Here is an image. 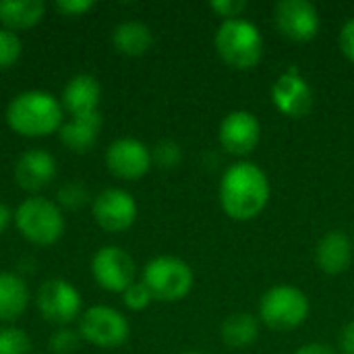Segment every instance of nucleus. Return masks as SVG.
Here are the masks:
<instances>
[{
  "instance_id": "2eb2a0df",
  "label": "nucleus",
  "mask_w": 354,
  "mask_h": 354,
  "mask_svg": "<svg viewBox=\"0 0 354 354\" xmlns=\"http://www.w3.org/2000/svg\"><path fill=\"white\" fill-rule=\"evenodd\" d=\"M58 166L50 151L46 149H27L19 156L12 168L15 183L29 193H37L46 187H50L56 178Z\"/></svg>"
},
{
  "instance_id": "0eeeda50",
  "label": "nucleus",
  "mask_w": 354,
  "mask_h": 354,
  "mask_svg": "<svg viewBox=\"0 0 354 354\" xmlns=\"http://www.w3.org/2000/svg\"><path fill=\"white\" fill-rule=\"evenodd\" d=\"M77 332L81 340L97 348H116L129 340L131 326L118 309L108 305H93L83 311Z\"/></svg>"
},
{
  "instance_id": "7c9ffc66",
  "label": "nucleus",
  "mask_w": 354,
  "mask_h": 354,
  "mask_svg": "<svg viewBox=\"0 0 354 354\" xmlns=\"http://www.w3.org/2000/svg\"><path fill=\"white\" fill-rule=\"evenodd\" d=\"M340 50L342 54L354 64V19L346 21L340 29V37H338Z\"/></svg>"
},
{
  "instance_id": "f704fd0d",
  "label": "nucleus",
  "mask_w": 354,
  "mask_h": 354,
  "mask_svg": "<svg viewBox=\"0 0 354 354\" xmlns=\"http://www.w3.org/2000/svg\"><path fill=\"white\" fill-rule=\"evenodd\" d=\"M183 354H205V353H197V351H189V353H183Z\"/></svg>"
},
{
  "instance_id": "5701e85b",
  "label": "nucleus",
  "mask_w": 354,
  "mask_h": 354,
  "mask_svg": "<svg viewBox=\"0 0 354 354\" xmlns=\"http://www.w3.org/2000/svg\"><path fill=\"white\" fill-rule=\"evenodd\" d=\"M89 191L81 180H68L56 193V205L60 209H79L89 203Z\"/></svg>"
},
{
  "instance_id": "dca6fc26",
  "label": "nucleus",
  "mask_w": 354,
  "mask_h": 354,
  "mask_svg": "<svg viewBox=\"0 0 354 354\" xmlns=\"http://www.w3.org/2000/svg\"><path fill=\"white\" fill-rule=\"evenodd\" d=\"M353 241L342 230L326 232L315 247V266L328 276L344 274L353 263Z\"/></svg>"
},
{
  "instance_id": "bb28decb",
  "label": "nucleus",
  "mask_w": 354,
  "mask_h": 354,
  "mask_svg": "<svg viewBox=\"0 0 354 354\" xmlns=\"http://www.w3.org/2000/svg\"><path fill=\"white\" fill-rule=\"evenodd\" d=\"M153 297L149 292V288L143 282H133L124 292H122V303L127 309L131 311H143L151 305Z\"/></svg>"
},
{
  "instance_id": "20e7f679",
  "label": "nucleus",
  "mask_w": 354,
  "mask_h": 354,
  "mask_svg": "<svg viewBox=\"0 0 354 354\" xmlns=\"http://www.w3.org/2000/svg\"><path fill=\"white\" fill-rule=\"evenodd\" d=\"M15 226L25 241L37 247L54 245L64 234V214L56 205L41 195L25 199L15 212Z\"/></svg>"
},
{
  "instance_id": "412c9836",
  "label": "nucleus",
  "mask_w": 354,
  "mask_h": 354,
  "mask_svg": "<svg viewBox=\"0 0 354 354\" xmlns=\"http://www.w3.org/2000/svg\"><path fill=\"white\" fill-rule=\"evenodd\" d=\"M259 336V322L253 313L241 311L228 315L220 326V338L228 348L243 351L251 346Z\"/></svg>"
},
{
  "instance_id": "6e6552de",
  "label": "nucleus",
  "mask_w": 354,
  "mask_h": 354,
  "mask_svg": "<svg viewBox=\"0 0 354 354\" xmlns=\"http://www.w3.org/2000/svg\"><path fill=\"white\" fill-rule=\"evenodd\" d=\"M135 259L129 251L116 245L97 249L91 257V276L95 284L108 292H124L135 282Z\"/></svg>"
},
{
  "instance_id": "393cba45",
  "label": "nucleus",
  "mask_w": 354,
  "mask_h": 354,
  "mask_svg": "<svg viewBox=\"0 0 354 354\" xmlns=\"http://www.w3.org/2000/svg\"><path fill=\"white\" fill-rule=\"evenodd\" d=\"M151 160L164 170H172L183 162V147L172 139H162L151 149Z\"/></svg>"
},
{
  "instance_id": "72a5a7b5",
  "label": "nucleus",
  "mask_w": 354,
  "mask_h": 354,
  "mask_svg": "<svg viewBox=\"0 0 354 354\" xmlns=\"http://www.w3.org/2000/svg\"><path fill=\"white\" fill-rule=\"evenodd\" d=\"M12 212L4 205V203H0V234H4L6 232V228L10 226V222H12Z\"/></svg>"
},
{
  "instance_id": "cd10ccee",
  "label": "nucleus",
  "mask_w": 354,
  "mask_h": 354,
  "mask_svg": "<svg viewBox=\"0 0 354 354\" xmlns=\"http://www.w3.org/2000/svg\"><path fill=\"white\" fill-rule=\"evenodd\" d=\"M79 342H81V336L79 332L75 330H68V328H60L56 330L48 344H50V351L54 354H73L77 348H79Z\"/></svg>"
},
{
  "instance_id": "9d476101",
  "label": "nucleus",
  "mask_w": 354,
  "mask_h": 354,
  "mask_svg": "<svg viewBox=\"0 0 354 354\" xmlns=\"http://www.w3.org/2000/svg\"><path fill=\"white\" fill-rule=\"evenodd\" d=\"M91 214L95 224L106 232H124L129 230L139 214L135 197L124 189H104L97 197L91 199Z\"/></svg>"
},
{
  "instance_id": "a211bd4d",
  "label": "nucleus",
  "mask_w": 354,
  "mask_h": 354,
  "mask_svg": "<svg viewBox=\"0 0 354 354\" xmlns=\"http://www.w3.org/2000/svg\"><path fill=\"white\" fill-rule=\"evenodd\" d=\"M100 131H102V114L97 110L89 114H77L64 120V124L58 131V137L60 143L73 153H87L95 145Z\"/></svg>"
},
{
  "instance_id": "c756f323",
  "label": "nucleus",
  "mask_w": 354,
  "mask_h": 354,
  "mask_svg": "<svg viewBox=\"0 0 354 354\" xmlns=\"http://www.w3.org/2000/svg\"><path fill=\"white\" fill-rule=\"evenodd\" d=\"M93 6L95 4L91 0H64V2H56V10L66 15V17H83Z\"/></svg>"
},
{
  "instance_id": "6ab92c4d",
  "label": "nucleus",
  "mask_w": 354,
  "mask_h": 354,
  "mask_svg": "<svg viewBox=\"0 0 354 354\" xmlns=\"http://www.w3.org/2000/svg\"><path fill=\"white\" fill-rule=\"evenodd\" d=\"M29 307L27 282L15 272H0V322H17Z\"/></svg>"
},
{
  "instance_id": "f257e3e1",
  "label": "nucleus",
  "mask_w": 354,
  "mask_h": 354,
  "mask_svg": "<svg viewBox=\"0 0 354 354\" xmlns=\"http://www.w3.org/2000/svg\"><path fill=\"white\" fill-rule=\"evenodd\" d=\"M272 187L268 174L253 162H236L226 168L218 197L222 212L234 222L255 220L270 201Z\"/></svg>"
},
{
  "instance_id": "f8f14e48",
  "label": "nucleus",
  "mask_w": 354,
  "mask_h": 354,
  "mask_svg": "<svg viewBox=\"0 0 354 354\" xmlns=\"http://www.w3.org/2000/svg\"><path fill=\"white\" fill-rule=\"evenodd\" d=\"M270 97L276 110L288 118H305L313 108V89L297 66L288 68L274 81Z\"/></svg>"
},
{
  "instance_id": "423d86ee",
  "label": "nucleus",
  "mask_w": 354,
  "mask_h": 354,
  "mask_svg": "<svg viewBox=\"0 0 354 354\" xmlns=\"http://www.w3.org/2000/svg\"><path fill=\"white\" fill-rule=\"evenodd\" d=\"M141 282L149 288L153 301L176 303L191 292L195 276L185 259L174 255H160L147 261Z\"/></svg>"
},
{
  "instance_id": "f03ea898",
  "label": "nucleus",
  "mask_w": 354,
  "mask_h": 354,
  "mask_svg": "<svg viewBox=\"0 0 354 354\" xmlns=\"http://www.w3.org/2000/svg\"><path fill=\"white\" fill-rule=\"evenodd\" d=\"M6 124L21 137H48L64 124V108L56 95L29 89L8 102Z\"/></svg>"
},
{
  "instance_id": "9b49d317",
  "label": "nucleus",
  "mask_w": 354,
  "mask_h": 354,
  "mask_svg": "<svg viewBox=\"0 0 354 354\" xmlns=\"http://www.w3.org/2000/svg\"><path fill=\"white\" fill-rule=\"evenodd\" d=\"M274 21L284 37L299 44L315 39L322 27L319 10L309 0H280L274 6Z\"/></svg>"
},
{
  "instance_id": "f3484780",
  "label": "nucleus",
  "mask_w": 354,
  "mask_h": 354,
  "mask_svg": "<svg viewBox=\"0 0 354 354\" xmlns=\"http://www.w3.org/2000/svg\"><path fill=\"white\" fill-rule=\"evenodd\" d=\"M100 97H102L100 81L93 75L81 73V75H75L73 79H68V83L62 89L60 104L71 116H77V114L97 112Z\"/></svg>"
},
{
  "instance_id": "ddd939ff",
  "label": "nucleus",
  "mask_w": 354,
  "mask_h": 354,
  "mask_svg": "<svg viewBox=\"0 0 354 354\" xmlns=\"http://www.w3.org/2000/svg\"><path fill=\"white\" fill-rule=\"evenodd\" d=\"M151 164V149L135 137H120L112 141L106 149L108 170L122 180L143 178L149 172Z\"/></svg>"
},
{
  "instance_id": "c85d7f7f",
  "label": "nucleus",
  "mask_w": 354,
  "mask_h": 354,
  "mask_svg": "<svg viewBox=\"0 0 354 354\" xmlns=\"http://www.w3.org/2000/svg\"><path fill=\"white\" fill-rule=\"evenodd\" d=\"M247 0H214L209 2V8L222 19V21H230V19H241V15L247 8Z\"/></svg>"
},
{
  "instance_id": "2f4dec72",
  "label": "nucleus",
  "mask_w": 354,
  "mask_h": 354,
  "mask_svg": "<svg viewBox=\"0 0 354 354\" xmlns=\"http://www.w3.org/2000/svg\"><path fill=\"white\" fill-rule=\"evenodd\" d=\"M340 351H342V354H354V319L348 322L342 328V334H340Z\"/></svg>"
},
{
  "instance_id": "b1692460",
  "label": "nucleus",
  "mask_w": 354,
  "mask_h": 354,
  "mask_svg": "<svg viewBox=\"0 0 354 354\" xmlns=\"http://www.w3.org/2000/svg\"><path fill=\"white\" fill-rule=\"evenodd\" d=\"M31 338L15 326H0V354H29Z\"/></svg>"
},
{
  "instance_id": "a878e982",
  "label": "nucleus",
  "mask_w": 354,
  "mask_h": 354,
  "mask_svg": "<svg viewBox=\"0 0 354 354\" xmlns=\"http://www.w3.org/2000/svg\"><path fill=\"white\" fill-rule=\"evenodd\" d=\"M21 52H23L21 37L10 29L0 27V71L10 68L21 58Z\"/></svg>"
},
{
  "instance_id": "473e14b6",
  "label": "nucleus",
  "mask_w": 354,
  "mask_h": 354,
  "mask_svg": "<svg viewBox=\"0 0 354 354\" xmlns=\"http://www.w3.org/2000/svg\"><path fill=\"white\" fill-rule=\"evenodd\" d=\"M295 354H336L332 346L324 344V342H309V344H303Z\"/></svg>"
},
{
  "instance_id": "4468645a",
  "label": "nucleus",
  "mask_w": 354,
  "mask_h": 354,
  "mask_svg": "<svg viewBox=\"0 0 354 354\" xmlns=\"http://www.w3.org/2000/svg\"><path fill=\"white\" fill-rule=\"evenodd\" d=\"M261 139V124L257 116L249 110H232L228 112L218 129L220 145L239 158H245L255 151Z\"/></svg>"
},
{
  "instance_id": "7ed1b4c3",
  "label": "nucleus",
  "mask_w": 354,
  "mask_h": 354,
  "mask_svg": "<svg viewBox=\"0 0 354 354\" xmlns=\"http://www.w3.org/2000/svg\"><path fill=\"white\" fill-rule=\"evenodd\" d=\"M214 46L222 62L236 71L255 68L263 56V35L249 19L222 21L214 35Z\"/></svg>"
},
{
  "instance_id": "1a4fd4ad",
  "label": "nucleus",
  "mask_w": 354,
  "mask_h": 354,
  "mask_svg": "<svg viewBox=\"0 0 354 354\" xmlns=\"http://www.w3.org/2000/svg\"><path fill=\"white\" fill-rule=\"evenodd\" d=\"M35 303L46 322L56 326H66L77 319L83 301L79 290L68 280L50 278L39 286Z\"/></svg>"
},
{
  "instance_id": "4be33fe9",
  "label": "nucleus",
  "mask_w": 354,
  "mask_h": 354,
  "mask_svg": "<svg viewBox=\"0 0 354 354\" xmlns=\"http://www.w3.org/2000/svg\"><path fill=\"white\" fill-rule=\"evenodd\" d=\"M46 15V4L41 0H21V2H0V23L10 31L31 29Z\"/></svg>"
},
{
  "instance_id": "39448f33",
  "label": "nucleus",
  "mask_w": 354,
  "mask_h": 354,
  "mask_svg": "<svg viewBox=\"0 0 354 354\" xmlns=\"http://www.w3.org/2000/svg\"><path fill=\"white\" fill-rule=\"evenodd\" d=\"M307 295L290 284H278L263 292L259 301V317L272 332H292L309 317Z\"/></svg>"
},
{
  "instance_id": "aec40b11",
  "label": "nucleus",
  "mask_w": 354,
  "mask_h": 354,
  "mask_svg": "<svg viewBox=\"0 0 354 354\" xmlns=\"http://www.w3.org/2000/svg\"><path fill=\"white\" fill-rule=\"evenodd\" d=\"M112 46L122 56H143L153 46L151 29L141 21H122L112 31Z\"/></svg>"
}]
</instances>
